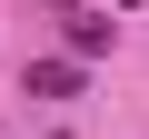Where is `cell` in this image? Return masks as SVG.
I'll return each mask as SVG.
<instances>
[{"label": "cell", "mask_w": 149, "mask_h": 139, "mask_svg": "<svg viewBox=\"0 0 149 139\" xmlns=\"http://www.w3.org/2000/svg\"><path fill=\"white\" fill-rule=\"evenodd\" d=\"M70 50H80V60H100V50H109V20H100V10H90V20H70Z\"/></svg>", "instance_id": "2"}, {"label": "cell", "mask_w": 149, "mask_h": 139, "mask_svg": "<svg viewBox=\"0 0 149 139\" xmlns=\"http://www.w3.org/2000/svg\"><path fill=\"white\" fill-rule=\"evenodd\" d=\"M20 90H40V99H70V90H80V60H30V80Z\"/></svg>", "instance_id": "1"}]
</instances>
